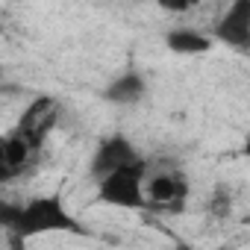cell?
<instances>
[{
	"instance_id": "3",
	"label": "cell",
	"mask_w": 250,
	"mask_h": 250,
	"mask_svg": "<svg viewBox=\"0 0 250 250\" xmlns=\"http://www.w3.org/2000/svg\"><path fill=\"white\" fill-rule=\"evenodd\" d=\"M145 209L153 206V209H165V212H180L186 206V197H188V177L171 165V168H156L145 174Z\"/></svg>"
},
{
	"instance_id": "5",
	"label": "cell",
	"mask_w": 250,
	"mask_h": 250,
	"mask_svg": "<svg viewBox=\"0 0 250 250\" xmlns=\"http://www.w3.org/2000/svg\"><path fill=\"white\" fill-rule=\"evenodd\" d=\"M139 162H145V156L139 153V147L124 133H112V136L100 139V145H97V150L91 156V168L88 171H91L94 183H100L103 177H109V174H115L121 168L139 165Z\"/></svg>"
},
{
	"instance_id": "4",
	"label": "cell",
	"mask_w": 250,
	"mask_h": 250,
	"mask_svg": "<svg viewBox=\"0 0 250 250\" xmlns=\"http://www.w3.org/2000/svg\"><path fill=\"white\" fill-rule=\"evenodd\" d=\"M56 121H59V100L42 94V97H36V100L21 112L18 124L12 127V133H15L18 139H24V142L39 153V147L44 145V139H47L50 130L56 127Z\"/></svg>"
},
{
	"instance_id": "10",
	"label": "cell",
	"mask_w": 250,
	"mask_h": 250,
	"mask_svg": "<svg viewBox=\"0 0 250 250\" xmlns=\"http://www.w3.org/2000/svg\"><path fill=\"white\" fill-rule=\"evenodd\" d=\"M212 212H215V215H227V212H229V194H227L224 186H218V191H215V197H212Z\"/></svg>"
},
{
	"instance_id": "6",
	"label": "cell",
	"mask_w": 250,
	"mask_h": 250,
	"mask_svg": "<svg viewBox=\"0 0 250 250\" xmlns=\"http://www.w3.org/2000/svg\"><path fill=\"white\" fill-rule=\"evenodd\" d=\"M212 42L229 44L235 50L250 47V0H235L232 6H227L224 18L215 24Z\"/></svg>"
},
{
	"instance_id": "11",
	"label": "cell",
	"mask_w": 250,
	"mask_h": 250,
	"mask_svg": "<svg viewBox=\"0 0 250 250\" xmlns=\"http://www.w3.org/2000/svg\"><path fill=\"white\" fill-rule=\"evenodd\" d=\"M15 203H9V200H3V197H0V227H12V221H15Z\"/></svg>"
},
{
	"instance_id": "9",
	"label": "cell",
	"mask_w": 250,
	"mask_h": 250,
	"mask_svg": "<svg viewBox=\"0 0 250 250\" xmlns=\"http://www.w3.org/2000/svg\"><path fill=\"white\" fill-rule=\"evenodd\" d=\"M21 174H18V168L12 165V159H9V153H6V142H3V136H0V186H6V183H12V180H18Z\"/></svg>"
},
{
	"instance_id": "2",
	"label": "cell",
	"mask_w": 250,
	"mask_h": 250,
	"mask_svg": "<svg viewBox=\"0 0 250 250\" xmlns=\"http://www.w3.org/2000/svg\"><path fill=\"white\" fill-rule=\"evenodd\" d=\"M145 174H147V159L130 168H121L97 183V197L106 206L118 209H145Z\"/></svg>"
},
{
	"instance_id": "7",
	"label": "cell",
	"mask_w": 250,
	"mask_h": 250,
	"mask_svg": "<svg viewBox=\"0 0 250 250\" xmlns=\"http://www.w3.org/2000/svg\"><path fill=\"white\" fill-rule=\"evenodd\" d=\"M147 94V83L139 71H124L118 74L106 88H103V100L115 103V106H133V103H142Z\"/></svg>"
},
{
	"instance_id": "8",
	"label": "cell",
	"mask_w": 250,
	"mask_h": 250,
	"mask_svg": "<svg viewBox=\"0 0 250 250\" xmlns=\"http://www.w3.org/2000/svg\"><path fill=\"white\" fill-rule=\"evenodd\" d=\"M165 44L174 53H206V50H212V36H206L194 27H174V30H168Z\"/></svg>"
},
{
	"instance_id": "1",
	"label": "cell",
	"mask_w": 250,
	"mask_h": 250,
	"mask_svg": "<svg viewBox=\"0 0 250 250\" xmlns=\"http://www.w3.org/2000/svg\"><path fill=\"white\" fill-rule=\"evenodd\" d=\"M12 235L18 238H33V235H47V232H62V235H83V224L68 212L62 194H39L27 200L24 206L15 209V221L9 227Z\"/></svg>"
}]
</instances>
